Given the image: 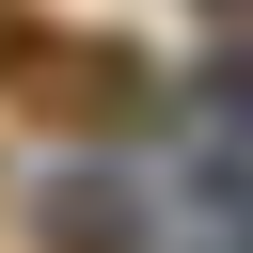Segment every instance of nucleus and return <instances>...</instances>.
<instances>
[{
	"label": "nucleus",
	"mask_w": 253,
	"mask_h": 253,
	"mask_svg": "<svg viewBox=\"0 0 253 253\" xmlns=\"http://www.w3.org/2000/svg\"><path fill=\"white\" fill-rule=\"evenodd\" d=\"M0 95H16L32 126H79V142H111V126L158 111V79H142L126 47H79V32H16V47H0Z\"/></svg>",
	"instance_id": "obj_1"
},
{
	"label": "nucleus",
	"mask_w": 253,
	"mask_h": 253,
	"mask_svg": "<svg viewBox=\"0 0 253 253\" xmlns=\"http://www.w3.org/2000/svg\"><path fill=\"white\" fill-rule=\"evenodd\" d=\"M221 16H253V0H221Z\"/></svg>",
	"instance_id": "obj_4"
},
{
	"label": "nucleus",
	"mask_w": 253,
	"mask_h": 253,
	"mask_svg": "<svg viewBox=\"0 0 253 253\" xmlns=\"http://www.w3.org/2000/svg\"><path fill=\"white\" fill-rule=\"evenodd\" d=\"M221 111H253V47H237V63H221Z\"/></svg>",
	"instance_id": "obj_3"
},
{
	"label": "nucleus",
	"mask_w": 253,
	"mask_h": 253,
	"mask_svg": "<svg viewBox=\"0 0 253 253\" xmlns=\"http://www.w3.org/2000/svg\"><path fill=\"white\" fill-rule=\"evenodd\" d=\"M32 237H47V253H142V190H126V174H63V190L32 206Z\"/></svg>",
	"instance_id": "obj_2"
}]
</instances>
